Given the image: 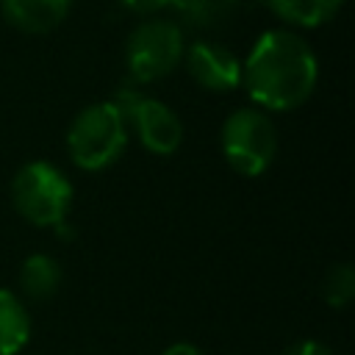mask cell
Segmentation results:
<instances>
[{"instance_id": "obj_1", "label": "cell", "mask_w": 355, "mask_h": 355, "mask_svg": "<svg viewBox=\"0 0 355 355\" xmlns=\"http://www.w3.org/2000/svg\"><path fill=\"white\" fill-rule=\"evenodd\" d=\"M316 80L319 64L311 44L288 28L263 31L241 64V83L250 100L266 111L300 108L313 94Z\"/></svg>"}, {"instance_id": "obj_2", "label": "cell", "mask_w": 355, "mask_h": 355, "mask_svg": "<svg viewBox=\"0 0 355 355\" xmlns=\"http://www.w3.org/2000/svg\"><path fill=\"white\" fill-rule=\"evenodd\" d=\"M128 144V125L122 114L105 100L86 105L67 130V150L78 169L100 172L111 166Z\"/></svg>"}, {"instance_id": "obj_3", "label": "cell", "mask_w": 355, "mask_h": 355, "mask_svg": "<svg viewBox=\"0 0 355 355\" xmlns=\"http://www.w3.org/2000/svg\"><path fill=\"white\" fill-rule=\"evenodd\" d=\"M11 202L31 225L58 227L67 222L72 205V183L58 166L47 161H31L11 180Z\"/></svg>"}, {"instance_id": "obj_4", "label": "cell", "mask_w": 355, "mask_h": 355, "mask_svg": "<svg viewBox=\"0 0 355 355\" xmlns=\"http://www.w3.org/2000/svg\"><path fill=\"white\" fill-rule=\"evenodd\" d=\"M222 155L233 172L244 178L263 175L277 155V133L272 119L258 108H236L219 133Z\"/></svg>"}, {"instance_id": "obj_5", "label": "cell", "mask_w": 355, "mask_h": 355, "mask_svg": "<svg viewBox=\"0 0 355 355\" xmlns=\"http://www.w3.org/2000/svg\"><path fill=\"white\" fill-rule=\"evenodd\" d=\"M186 53L183 28L172 19H147L125 42V67L130 80L153 83L166 78Z\"/></svg>"}, {"instance_id": "obj_6", "label": "cell", "mask_w": 355, "mask_h": 355, "mask_svg": "<svg viewBox=\"0 0 355 355\" xmlns=\"http://www.w3.org/2000/svg\"><path fill=\"white\" fill-rule=\"evenodd\" d=\"M108 103L122 114L125 125L136 130L144 150L155 155H172L180 147L183 125L166 103L153 100L133 86H119Z\"/></svg>"}, {"instance_id": "obj_7", "label": "cell", "mask_w": 355, "mask_h": 355, "mask_svg": "<svg viewBox=\"0 0 355 355\" xmlns=\"http://www.w3.org/2000/svg\"><path fill=\"white\" fill-rule=\"evenodd\" d=\"M183 58L194 83H200L208 92H230L241 86V61L236 58L233 50H227L219 42L211 39L191 42Z\"/></svg>"}, {"instance_id": "obj_8", "label": "cell", "mask_w": 355, "mask_h": 355, "mask_svg": "<svg viewBox=\"0 0 355 355\" xmlns=\"http://www.w3.org/2000/svg\"><path fill=\"white\" fill-rule=\"evenodd\" d=\"M72 0H0L6 22L22 33H47L64 22Z\"/></svg>"}, {"instance_id": "obj_9", "label": "cell", "mask_w": 355, "mask_h": 355, "mask_svg": "<svg viewBox=\"0 0 355 355\" xmlns=\"http://www.w3.org/2000/svg\"><path fill=\"white\" fill-rule=\"evenodd\" d=\"M64 280L61 263L47 252H33L19 263V288L28 300L44 302L50 300Z\"/></svg>"}, {"instance_id": "obj_10", "label": "cell", "mask_w": 355, "mask_h": 355, "mask_svg": "<svg viewBox=\"0 0 355 355\" xmlns=\"http://www.w3.org/2000/svg\"><path fill=\"white\" fill-rule=\"evenodd\" d=\"M31 338V316L22 300L0 288V355H17Z\"/></svg>"}, {"instance_id": "obj_11", "label": "cell", "mask_w": 355, "mask_h": 355, "mask_svg": "<svg viewBox=\"0 0 355 355\" xmlns=\"http://www.w3.org/2000/svg\"><path fill=\"white\" fill-rule=\"evenodd\" d=\"M263 3L269 6V11H275V17H280L294 28H319L341 11L344 0H263Z\"/></svg>"}, {"instance_id": "obj_12", "label": "cell", "mask_w": 355, "mask_h": 355, "mask_svg": "<svg viewBox=\"0 0 355 355\" xmlns=\"http://www.w3.org/2000/svg\"><path fill=\"white\" fill-rule=\"evenodd\" d=\"M236 6L239 0H169V8H175L180 19L194 28H214L225 22Z\"/></svg>"}, {"instance_id": "obj_13", "label": "cell", "mask_w": 355, "mask_h": 355, "mask_svg": "<svg viewBox=\"0 0 355 355\" xmlns=\"http://www.w3.org/2000/svg\"><path fill=\"white\" fill-rule=\"evenodd\" d=\"M322 297L330 308H347L355 297V272L349 263H333L322 280Z\"/></svg>"}, {"instance_id": "obj_14", "label": "cell", "mask_w": 355, "mask_h": 355, "mask_svg": "<svg viewBox=\"0 0 355 355\" xmlns=\"http://www.w3.org/2000/svg\"><path fill=\"white\" fill-rule=\"evenodd\" d=\"M283 355H333L330 347H324L322 341H313V338H302L297 344H291Z\"/></svg>"}, {"instance_id": "obj_15", "label": "cell", "mask_w": 355, "mask_h": 355, "mask_svg": "<svg viewBox=\"0 0 355 355\" xmlns=\"http://www.w3.org/2000/svg\"><path fill=\"white\" fill-rule=\"evenodd\" d=\"M128 11H133V14H141V17H147V14H155V11H164V8H169V0H119Z\"/></svg>"}, {"instance_id": "obj_16", "label": "cell", "mask_w": 355, "mask_h": 355, "mask_svg": "<svg viewBox=\"0 0 355 355\" xmlns=\"http://www.w3.org/2000/svg\"><path fill=\"white\" fill-rule=\"evenodd\" d=\"M161 355H202L194 344H189V341H175V344H169Z\"/></svg>"}]
</instances>
